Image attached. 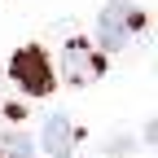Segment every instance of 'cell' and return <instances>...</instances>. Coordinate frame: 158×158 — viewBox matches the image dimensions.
I'll use <instances>...</instances> for the list:
<instances>
[{
	"mask_svg": "<svg viewBox=\"0 0 158 158\" xmlns=\"http://www.w3.org/2000/svg\"><path fill=\"white\" fill-rule=\"evenodd\" d=\"M0 158H35V145H31V136H22V132H9V136H0Z\"/></svg>",
	"mask_w": 158,
	"mask_h": 158,
	"instance_id": "5",
	"label": "cell"
},
{
	"mask_svg": "<svg viewBox=\"0 0 158 158\" xmlns=\"http://www.w3.org/2000/svg\"><path fill=\"white\" fill-rule=\"evenodd\" d=\"M154 141H158V123L149 118V123H145V145H154Z\"/></svg>",
	"mask_w": 158,
	"mask_h": 158,
	"instance_id": "7",
	"label": "cell"
},
{
	"mask_svg": "<svg viewBox=\"0 0 158 158\" xmlns=\"http://www.w3.org/2000/svg\"><path fill=\"white\" fill-rule=\"evenodd\" d=\"M9 79H13L27 97H48L53 84H57V75H53V66H48L44 48H35V44L18 48V53L9 57Z\"/></svg>",
	"mask_w": 158,
	"mask_h": 158,
	"instance_id": "2",
	"label": "cell"
},
{
	"mask_svg": "<svg viewBox=\"0 0 158 158\" xmlns=\"http://www.w3.org/2000/svg\"><path fill=\"white\" fill-rule=\"evenodd\" d=\"M75 141H79V132L66 114H48L44 118V127H40V145H44L48 158H70L75 154Z\"/></svg>",
	"mask_w": 158,
	"mask_h": 158,
	"instance_id": "4",
	"label": "cell"
},
{
	"mask_svg": "<svg viewBox=\"0 0 158 158\" xmlns=\"http://www.w3.org/2000/svg\"><path fill=\"white\" fill-rule=\"evenodd\" d=\"M141 27H145V13L141 9H132L127 0H106L101 18H97V44H101L106 53H118Z\"/></svg>",
	"mask_w": 158,
	"mask_h": 158,
	"instance_id": "1",
	"label": "cell"
},
{
	"mask_svg": "<svg viewBox=\"0 0 158 158\" xmlns=\"http://www.w3.org/2000/svg\"><path fill=\"white\" fill-rule=\"evenodd\" d=\"M62 70H66V79L70 84H92V79H101V53H97L84 35H75V40H66V48H62Z\"/></svg>",
	"mask_w": 158,
	"mask_h": 158,
	"instance_id": "3",
	"label": "cell"
},
{
	"mask_svg": "<svg viewBox=\"0 0 158 158\" xmlns=\"http://www.w3.org/2000/svg\"><path fill=\"white\" fill-rule=\"evenodd\" d=\"M106 149H110V154H132V149H136V141H132L127 132H114L110 141H106Z\"/></svg>",
	"mask_w": 158,
	"mask_h": 158,
	"instance_id": "6",
	"label": "cell"
}]
</instances>
